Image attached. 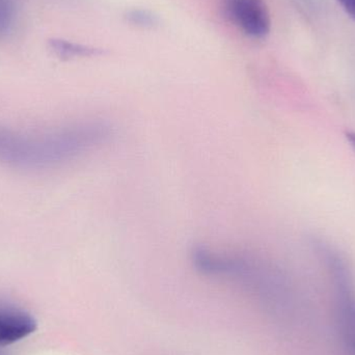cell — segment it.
<instances>
[{"mask_svg": "<svg viewBox=\"0 0 355 355\" xmlns=\"http://www.w3.org/2000/svg\"><path fill=\"white\" fill-rule=\"evenodd\" d=\"M112 133V126L102 121L75 123L43 133L0 126V162L25 170L54 168L102 147Z\"/></svg>", "mask_w": 355, "mask_h": 355, "instance_id": "1", "label": "cell"}, {"mask_svg": "<svg viewBox=\"0 0 355 355\" xmlns=\"http://www.w3.org/2000/svg\"><path fill=\"white\" fill-rule=\"evenodd\" d=\"M223 12L244 35L252 39L268 35L270 12L264 0H221Z\"/></svg>", "mask_w": 355, "mask_h": 355, "instance_id": "2", "label": "cell"}, {"mask_svg": "<svg viewBox=\"0 0 355 355\" xmlns=\"http://www.w3.org/2000/svg\"><path fill=\"white\" fill-rule=\"evenodd\" d=\"M37 322L24 309L0 302V348L12 345L35 333Z\"/></svg>", "mask_w": 355, "mask_h": 355, "instance_id": "3", "label": "cell"}, {"mask_svg": "<svg viewBox=\"0 0 355 355\" xmlns=\"http://www.w3.org/2000/svg\"><path fill=\"white\" fill-rule=\"evenodd\" d=\"M50 47L52 51L62 60H72L77 58H91L99 55L101 50L81 44L73 43L66 40H51Z\"/></svg>", "mask_w": 355, "mask_h": 355, "instance_id": "4", "label": "cell"}, {"mask_svg": "<svg viewBox=\"0 0 355 355\" xmlns=\"http://www.w3.org/2000/svg\"><path fill=\"white\" fill-rule=\"evenodd\" d=\"M16 19V0H0V39H4L12 33Z\"/></svg>", "mask_w": 355, "mask_h": 355, "instance_id": "5", "label": "cell"}, {"mask_svg": "<svg viewBox=\"0 0 355 355\" xmlns=\"http://www.w3.org/2000/svg\"><path fill=\"white\" fill-rule=\"evenodd\" d=\"M127 20L132 25L141 28H151L157 23V18L155 15L147 10H141V8H135V10H129L127 14Z\"/></svg>", "mask_w": 355, "mask_h": 355, "instance_id": "6", "label": "cell"}, {"mask_svg": "<svg viewBox=\"0 0 355 355\" xmlns=\"http://www.w3.org/2000/svg\"><path fill=\"white\" fill-rule=\"evenodd\" d=\"M345 12L355 21V0H338Z\"/></svg>", "mask_w": 355, "mask_h": 355, "instance_id": "7", "label": "cell"}, {"mask_svg": "<svg viewBox=\"0 0 355 355\" xmlns=\"http://www.w3.org/2000/svg\"><path fill=\"white\" fill-rule=\"evenodd\" d=\"M346 139H347L348 143L352 146V149L355 152V132L354 131H348L346 132Z\"/></svg>", "mask_w": 355, "mask_h": 355, "instance_id": "8", "label": "cell"}, {"mask_svg": "<svg viewBox=\"0 0 355 355\" xmlns=\"http://www.w3.org/2000/svg\"><path fill=\"white\" fill-rule=\"evenodd\" d=\"M345 343L348 348L352 350V354L355 355V338L354 339L346 340Z\"/></svg>", "mask_w": 355, "mask_h": 355, "instance_id": "9", "label": "cell"}, {"mask_svg": "<svg viewBox=\"0 0 355 355\" xmlns=\"http://www.w3.org/2000/svg\"><path fill=\"white\" fill-rule=\"evenodd\" d=\"M0 355H6V354H4L3 352H2L1 350H0Z\"/></svg>", "mask_w": 355, "mask_h": 355, "instance_id": "10", "label": "cell"}]
</instances>
